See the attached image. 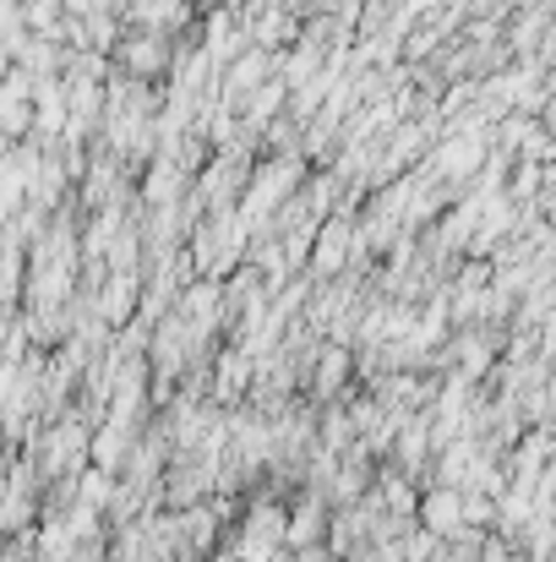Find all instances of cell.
Returning <instances> with one entry per match:
<instances>
[{
  "mask_svg": "<svg viewBox=\"0 0 556 562\" xmlns=\"http://www.w3.org/2000/svg\"><path fill=\"white\" fill-rule=\"evenodd\" d=\"M420 525H425V536H442V541H458L469 525H464V497L453 492V486H442V492H425V503H420Z\"/></svg>",
  "mask_w": 556,
  "mask_h": 562,
  "instance_id": "6da1fadb",
  "label": "cell"
}]
</instances>
